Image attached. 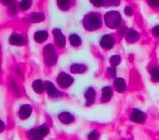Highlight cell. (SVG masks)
<instances>
[{
	"label": "cell",
	"instance_id": "1",
	"mask_svg": "<svg viewBox=\"0 0 159 140\" xmlns=\"http://www.w3.org/2000/svg\"><path fill=\"white\" fill-rule=\"evenodd\" d=\"M84 27L89 31H94L101 27V20L99 14L97 13H89L87 14L83 21Z\"/></svg>",
	"mask_w": 159,
	"mask_h": 140
},
{
	"label": "cell",
	"instance_id": "2",
	"mask_svg": "<svg viewBox=\"0 0 159 140\" xmlns=\"http://www.w3.org/2000/svg\"><path fill=\"white\" fill-rule=\"evenodd\" d=\"M104 22L109 28H117L121 23V15L116 11H110L104 15Z\"/></svg>",
	"mask_w": 159,
	"mask_h": 140
},
{
	"label": "cell",
	"instance_id": "3",
	"mask_svg": "<svg viewBox=\"0 0 159 140\" xmlns=\"http://www.w3.org/2000/svg\"><path fill=\"white\" fill-rule=\"evenodd\" d=\"M48 134L49 128L46 125H42L37 129H32L28 132V137L30 140H42Z\"/></svg>",
	"mask_w": 159,
	"mask_h": 140
},
{
	"label": "cell",
	"instance_id": "4",
	"mask_svg": "<svg viewBox=\"0 0 159 140\" xmlns=\"http://www.w3.org/2000/svg\"><path fill=\"white\" fill-rule=\"evenodd\" d=\"M44 58L46 64L49 66H52L57 63V54H56L54 46L52 44H48L45 46Z\"/></svg>",
	"mask_w": 159,
	"mask_h": 140
},
{
	"label": "cell",
	"instance_id": "5",
	"mask_svg": "<svg viewBox=\"0 0 159 140\" xmlns=\"http://www.w3.org/2000/svg\"><path fill=\"white\" fill-rule=\"evenodd\" d=\"M74 79L70 75L66 74V73H61L57 78V83L61 87L66 88L73 83Z\"/></svg>",
	"mask_w": 159,
	"mask_h": 140
},
{
	"label": "cell",
	"instance_id": "6",
	"mask_svg": "<svg viewBox=\"0 0 159 140\" xmlns=\"http://www.w3.org/2000/svg\"><path fill=\"white\" fill-rule=\"evenodd\" d=\"M53 35H54L55 42H56L57 46L60 47V48L64 47L65 45H66V38H65L64 35L62 34V32H61V30H53Z\"/></svg>",
	"mask_w": 159,
	"mask_h": 140
},
{
	"label": "cell",
	"instance_id": "7",
	"mask_svg": "<svg viewBox=\"0 0 159 140\" xmlns=\"http://www.w3.org/2000/svg\"><path fill=\"white\" fill-rule=\"evenodd\" d=\"M130 120L135 123H143L145 121V115L143 111L135 109L133 111L130 116Z\"/></svg>",
	"mask_w": 159,
	"mask_h": 140
},
{
	"label": "cell",
	"instance_id": "8",
	"mask_svg": "<svg viewBox=\"0 0 159 140\" xmlns=\"http://www.w3.org/2000/svg\"><path fill=\"white\" fill-rule=\"evenodd\" d=\"M100 45L104 49H110L114 45V39L110 35H104L100 40Z\"/></svg>",
	"mask_w": 159,
	"mask_h": 140
},
{
	"label": "cell",
	"instance_id": "9",
	"mask_svg": "<svg viewBox=\"0 0 159 140\" xmlns=\"http://www.w3.org/2000/svg\"><path fill=\"white\" fill-rule=\"evenodd\" d=\"M31 114H32V107L29 105H23L20 107L18 115L21 119L24 120V119L28 118L31 116Z\"/></svg>",
	"mask_w": 159,
	"mask_h": 140
},
{
	"label": "cell",
	"instance_id": "10",
	"mask_svg": "<svg viewBox=\"0 0 159 140\" xmlns=\"http://www.w3.org/2000/svg\"><path fill=\"white\" fill-rule=\"evenodd\" d=\"M95 96H96V93H95L94 88L89 87V88L87 89L85 93H84V97L86 100L87 105H91V104L94 103V100H95Z\"/></svg>",
	"mask_w": 159,
	"mask_h": 140
},
{
	"label": "cell",
	"instance_id": "11",
	"mask_svg": "<svg viewBox=\"0 0 159 140\" xmlns=\"http://www.w3.org/2000/svg\"><path fill=\"white\" fill-rule=\"evenodd\" d=\"M58 118H59V121L65 125H68L74 121V116L69 112H62L60 114Z\"/></svg>",
	"mask_w": 159,
	"mask_h": 140
},
{
	"label": "cell",
	"instance_id": "12",
	"mask_svg": "<svg viewBox=\"0 0 159 140\" xmlns=\"http://www.w3.org/2000/svg\"><path fill=\"white\" fill-rule=\"evenodd\" d=\"M45 88L47 90L48 95L51 96H58L60 95V92L57 91L54 84L51 83V82H47L45 83Z\"/></svg>",
	"mask_w": 159,
	"mask_h": 140
},
{
	"label": "cell",
	"instance_id": "13",
	"mask_svg": "<svg viewBox=\"0 0 159 140\" xmlns=\"http://www.w3.org/2000/svg\"><path fill=\"white\" fill-rule=\"evenodd\" d=\"M24 41L25 40L23 36L19 34H12L10 36L9 42L14 45H23Z\"/></svg>",
	"mask_w": 159,
	"mask_h": 140
},
{
	"label": "cell",
	"instance_id": "14",
	"mask_svg": "<svg viewBox=\"0 0 159 140\" xmlns=\"http://www.w3.org/2000/svg\"><path fill=\"white\" fill-rule=\"evenodd\" d=\"M114 87L119 92H123L126 89V83L124 81V79L121 78H118L114 81Z\"/></svg>",
	"mask_w": 159,
	"mask_h": 140
},
{
	"label": "cell",
	"instance_id": "15",
	"mask_svg": "<svg viewBox=\"0 0 159 140\" xmlns=\"http://www.w3.org/2000/svg\"><path fill=\"white\" fill-rule=\"evenodd\" d=\"M112 96V90L110 87H104V88L102 89V97L101 100L103 102H106L109 101L111 99Z\"/></svg>",
	"mask_w": 159,
	"mask_h": 140
},
{
	"label": "cell",
	"instance_id": "16",
	"mask_svg": "<svg viewBox=\"0 0 159 140\" xmlns=\"http://www.w3.org/2000/svg\"><path fill=\"white\" fill-rule=\"evenodd\" d=\"M48 37V33L46 31H38L35 33L34 39L38 43L44 42Z\"/></svg>",
	"mask_w": 159,
	"mask_h": 140
},
{
	"label": "cell",
	"instance_id": "17",
	"mask_svg": "<svg viewBox=\"0 0 159 140\" xmlns=\"http://www.w3.org/2000/svg\"><path fill=\"white\" fill-rule=\"evenodd\" d=\"M70 70L73 74H83L87 70V67L84 64H75L70 67Z\"/></svg>",
	"mask_w": 159,
	"mask_h": 140
},
{
	"label": "cell",
	"instance_id": "18",
	"mask_svg": "<svg viewBox=\"0 0 159 140\" xmlns=\"http://www.w3.org/2000/svg\"><path fill=\"white\" fill-rule=\"evenodd\" d=\"M139 39V34L136 32V31H134V30L129 31L126 36V40L128 42H130V43L137 41Z\"/></svg>",
	"mask_w": 159,
	"mask_h": 140
},
{
	"label": "cell",
	"instance_id": "19",
	"mask_svg": "<svg viewBox=\"0 0 159 140\" xmlns=\"http://www.w3.org/2000/svg\"><path fill=\"white\" fill-rule=\"evenodd\" d=\"M32 88L37 93H42V91H44V84H43L42 80L37 79V80H35L33 82V83H32Z\"/></svg>",
	"mask_w": 159,
	"mask_h": 140
},
{
	"label": "cell",
	"instance_id": "20",
	"mask_svg": "<svg viewBox=\"0 0 159 140\" xmlns=\"http://www.w3.org/2000/svg\"><path fill=\"white\" fill-rule=\"evenodd\" d=\"M69 40L72 46L77 47L81 44V39H80V37L76 34L70 35L69 37Z\"/></svg>",
	"mask_w": 159,
	"mask_h": 140
},
{
	"label": "cell",
	"instance_id": "21",
	"mask_svg": "<svg viewBox=\"0 0 159 140\" xmlns=\"http://www.w3.org/2000/svg\"><path fill=\"white\" fill-rule=\"evenodd\" d=\"M45 18L44 15L41 12H34L30 16V21L32 22H39L43 21Z\"/></svg>",
	"mask_w": 159,
	"mask_h": 140
},
{
	"label": "cell",
	"instance_id": "22",
	"mask_svg": "<svg viewBox=\"0 0 159 140\" xmlns=\"http://www.w3.org/2000/svg\"><path fill=\"white\" fill-rule=\"evenodd\" d=\"M58 7L62 10H67L70 6V0H57Z\"/></svg>",
	"mask_w": 159,
	"mask_h": 140
},
{
	"label": "cell",
	"instance_id": "23",
	"mask_svg": "<svg viewBox=\"0 0 159 140\" xmlns=\"http://www.w3.org/2000/svg\"><path fill=\"white\" fill-rule=\"evenodd\" d=\"M32 0H22L20 2V7L22 10H27L29 9L31 6H32Z\"/></svg>",
	"mask_w": 159,
	"mask_h": 140
},
{
	"label": "cell",
	"instance_id": "24",
	"mask_svg": "<svg viewBox=\"0 0 159 140\" xmlns=\"http://www.w3.org/2000/svg\"><path fill=\"white\" fill-rule=\"evenodd\" d=\"M109 61H110V64H111L112 67H115L120 64L121 58H120L119 55H113V56H111L110 59H109Z\"/></svg>",
	"mask_w": 159,
	"mask_h": 140
},
{
	"label": "cell",
	"instance_id": "25",
	"mask_svg": "<svg viewBox=\"0 0 159 140\" xmlns=\"http://www.w3.org/2000/svg\"><path fill=\"white\" fill-rule=\"evenodd\" d=\"M152 78L155 81H159V69L157 68H152L151 69Z\"/></svg>",
	"mask_w": 159,
	"mask_h": 140
},
{
	"label": "cell",
	"instance_id": "26",
	"mask_svg": "<svg viewBox=\"0 0 159 140\" xmlns=\"http://www.w3.org/2000/svg\"><path fill=\"white\" fill-rule=\"evenodd\" d=\"M99 138V134L96 131H92L88 134V139L89 140H98Z\"/></svg>",
	"mask_w": 159,
	"mask_h": 140
},
{
	"label": "cell",
	"instance_id": "27",
	"mask_svg": "<svg viewBox=\"0 0 159 140\" xmlns=\"http://www.w3.org/2000/svg\"><path fill=\"white\" fill-rule=\"evenodd\" d=\"M90 2L94 7H100L104 3V0H90Z\"/></svg>",
	"mask_w": 159,
	"mask_h": 140
},
{
	"label": "cell",
	"instance_id": "28",
	"mask_svg": "<svg viewBox=\"0 0 159 140\" xmlns=\"http://www.w3.org/2000/svg\"><path fill=\"white\" fill-rule=\"evenodd\" d=\"M119 0H104V3L106 5H118Z\"/></svg>",
	"mask_w": 159,
	"mask_h": 140
},
{
	"label": "cell",
	"instance_id": "29",
	"mask_svg": "<svg viewBox=\"0 0 159 140\" xmlns=\"http://www.w3.org/2000/svg\"><path fill=\"white\" fill-rule=\"evenodd\" d=\"M148 2L152 7H159V0H148Z\"/></svg>",
	"mask_w": 159,
	"mask_h": 140
},
{
	"label": "cell",
	"instance_id": "30",
	"mask_svg": "<svg viewBox=\"0 0 159 140\" xmlns=\"http://www.w3.org/2000/svg\"><path fill=\"white\" fill-rule=\"evenodd\" d=\"M124 12H125V14L131 16L133 14V9L130 7H126L124 8Z\"/></svg>",
	"mask_w": 159,
	"mask_h": 140
},
{
	"label": "cell",
	"instance_id": "31",
	"mask_svg": "<svg viewBox=\"0 0 159 140\" xmlns=\"http://www.w3.org/2000/svg\"><path fill=\"white\" fill-rule=\"evenodd\" d=\"M152 33H153L154 36L159 37V26H157L152 29Z\"/></svg>",
	"mask_w": 159,
	"mask_h": 140
},
{
	"label": "cell",
	"instance_id": "32",
	"mask_svg": "<svg viewBox=\"0 0 159 140\" xmlns=\"http://www.w3.org/2000/svg\"><path fill=\"white\" fill-rule=\"evenodd\" d=\"M109 73L111 74V76H114L115 75V69H114V67H112V68H109Z\"/></svg>",
	"mask_w": 159,
	"mask_h": 140
},
{
	"label": "cell",
	"instance_id": "33",
	"mask_svg": "<svg viewBox=\"0 0 159 140\" xmlns=\"http://www.w3.org/2000/svg\"><path fill=\"white\" fill-rule=\"evenodd\" d=\"M4 129V123L2 121H0V132H2Z\"/></svg>",
	"mask_w": 159,
	"mask_h": 140
},
{
	"label": "cell",
	"instance_id": "34",
	"mask_svg": "<svg viewBox=\"0 0 159 140\" xmlns=\"http://www.w3.org/2000/svg\"><path fill=\"white\" fill-rule=\"evenodd\" d=\"M2 2L6 3V4H10L12 2V0H2Z\"/></svg>",
	"mask_w": 159,
	"mask_h": 140
}]
</instances>
